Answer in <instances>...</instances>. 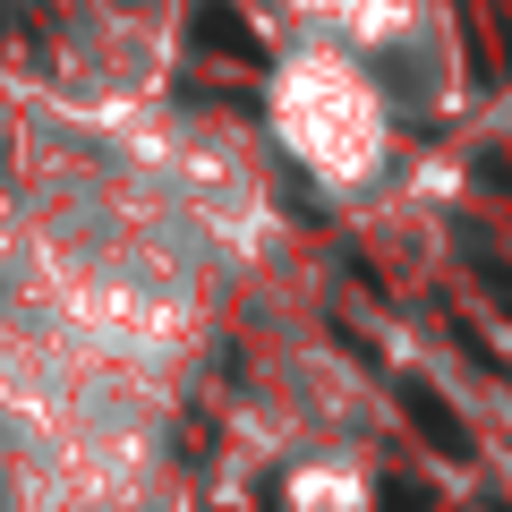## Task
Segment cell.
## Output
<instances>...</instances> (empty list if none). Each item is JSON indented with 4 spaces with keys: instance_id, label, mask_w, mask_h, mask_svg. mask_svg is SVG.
Wrapping results in <instances>:
<instances>
[{
    "instance_id": "1",
    "label": "cell",
    "mask_w": 512,
    "mask_h": 512,
    "mask_svg": "<svg viewBox=\"0 0 512 512\" xmlns=\"http://www.w3.org/2000/svg\"><path fill=\"white\" fill-rule=\"evenodd\" d=\"M274 128L325 188H359L384 163V111L350 69H291L282 103H274Z\"/></svg>"
},
{
    "instance_id": "2",
    "label": "cell",
    "mask_w": 512,
    "mask_h": 512,
    "mask_svg": "<svg viewBox=\"0 0 512 512\" xmlns=\"http://www.w3.org/2000/svg\"><path fill=\"white\" fill-rule=\"evenodd\" d=\"M282 512H367V453H291L274 461Z\"/></svg>"
}]
</instances>
